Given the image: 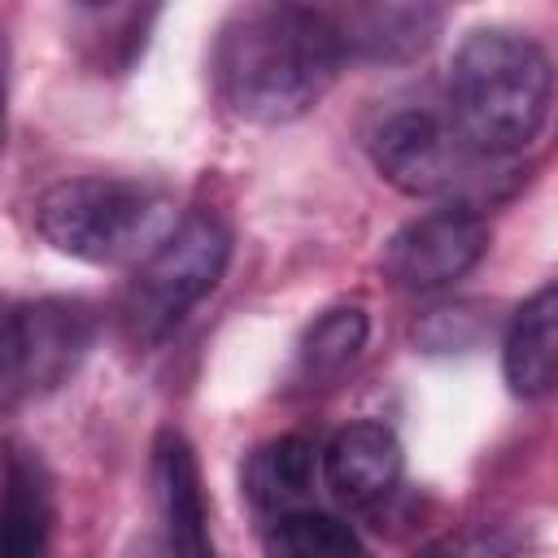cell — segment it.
I'll return each mask as SVG.
<instances>
[{
  "label": "cell",
  "instance_id": "6da1fadb",
  "mask_svg": "<svg viewBox=\"0 0 558 558\" xmlns=\"http://www.w3.org/2000/svg\"><path fill=\"white\" fill-rule=\"evenodd\" d=\"M344 52L327 9L244 4L227 17L214 48L222 100L244 122H292L323 100Z\"/></svg>",
  "mask_w": 558,
  "mask_h": 558
},
{
  "label": "cell",
  "instance_id": "4fadbf2b",
  "mask_svg": "<svg viewBox=\"0 0 558 558\" xmlns=\"http://www.w3.org/2000/svg\"><path fill=\"white\" fill-rule=\"evenodd\" d=\"M554 323H558V292L554 283L536 288L510 318L501 366L514 397H545L554 388Z\"/></svg>",
  "mask_w": 558,
  "mask_h": 558
},
{
  "label": "cell",
  "instance_id": "7c38bea8",
  "mask_svg": "<svg viewBox=\"0 0 558 558\" xmlns=\"http://www.w3.org/2000/svg\"><path fill=\"white\" fill-rule=\"evenodd\" d=\"M314 484H318V449L305 436H275L262 449H253L244 462V497L266 523L310 510Z\"/></svg>",
  "mask_w": 558,
  "mask_h": 558
},
{
  "label": "cell",
  "instance_id": "9c48e42d",
  "mask_svg": "<svg viewBox=\"0 0 558 558\" xmlns=\"http://www.w3.org/2000/svg\"><path fill=\"white\" fill-rule=\"evenodd\" d=\"M153 488H157V514L170 558H218L214 532H209V501L205 480L192 445L183 432L166 427L153 445Z\"/></svg>",
  "mask_w": 558,
  "mask_h": 558
},
{
  "label": "cell",
  "instance_id": "2e32d148",
  "mask_svg": "<svg viewBox=\"0 0 558 558\" xmlns=\"http://www.w3.org/2000/svg\"><path fill=\"white\" fill-rule=\"evenodd\" d=\"M510 554H514V536L497 523H480V527H458L436 536L414 558H510Z\"/></svg>",
  "mask_w": 558,
  "mask_h": 558
},
{
  "label": "cell",
  "instance_id": "e0dca14e",
  "mask_svg": "<svg viewBox=\"0 0 558 558\" xmlns=\"http://www.w3.org/2000/svg\"><path fill=\"white\" fill-rule=\"evenodd\" d=\"M0 144H4V44H0Z\"/></svg>",
  "mask_w": 558,
  "mask_h": 558
},
{
  "label": "cell",
  "instance_id": "8992f818",
  "mask_svg": "<svg viewBox=\"0 0 558 558\" xmlns=\"http://www.w3.org/2000/svg\"><path fill=\"white\" fill-rule=\"evenodd\" d=\"M371 157L375 170L410 196H449L466 187L484 166H493L475 157L449 126L445 109L432 105H401L379 118L371 131Z\"/></svg>",
  "mask_w": 558,
  "mask_h": 558
},
{
  "label": "cell",
  "instance_id": "5b68a950",
  "mask_svg": "<svg viewBox=\"0 0 558 558\" xmlns=\"http://www.w3.org/2000/svg\"><path fill=\"white\" fill-rule=\"evenodd\" d=\"M92 331L78 301H0V414L65 384L92 349Z\"/></svg>",
  "mask_w": 558,
  "mask_h": 558
},
{
  "label": "cell",
  "instance_id": "8fae6325",
  "mask_svg": "<svg viewBox=\"0 0 558 558\" xmlns=\"http://www.w3.org/2000/svg\"><path fill=\"white\" fill-rule=\"evenodd\" d=\"M344 61H405L423 52L440 26L432 4H353L327 13Z\"/></svg>",
  "mask_w": 558,
  "mask_h": 558
},
{
  "label": "cell",
  "instance_id": "9a60e30c",
  "mask_svg": "<svg viewBox=\"0 0 558 558\" xmlns=\"http://www.w3.org/2000/svg\"><path fill=\"white\" fill-rule=\"evenodd\" d=\"M366 331H371V323H366V314H362L357 305H336V310H327V314H323L318 323H310V331L301 336V375L314 379V384L340 379V375L357 362V353H362V344H366Z\"/></svg>",
  "mask_w": 558,
  "mask_h": 558
},
{
  "label": "cell",
  "instance_id": "7a4b0ae2",
  "mask_svg": "<svg viewBox=\"0 0 558 558\" xmlns=\"http://www.w3.org/2000/svg\"><path fill=\"white\" fill-rule=\"evenodd\" d=\"M549 96L554 70L545 48L532 35L488 26L471 31L449 61L445 118L475 157L506 161L541 135Z\"/></svg>",
  "mask_w": 558,
  "mask_h": 558
},
{
  "label": "cell",
  "instance_id": "3957f363",
  "mask_svg": "<svg viewBox=\"0 0 558 558\" xmlns=\"http://www.w3.org/2000/svg\"><path fill=\"white\" fill-rule=\"evenodd\" d=\"M170 201L153 183L83 174L61 179L35 201V231L65 257L78 262H126L157 244L170 227Z\"/></svg>",
  "mask_w": 558,
  "mask_h": 558
},
{
  "label": "cell",
  "instance_id": "5bb4252c",
  "mask_svg": "<svg viewBox=\"0 0 558 558\" xmlns=\"http://www.w3.org/2000/svg\"><path fill=\"white\" fill-rule=\"evenodd\" d=\"M266 558H371V554L344 519L310 506L266 527Z\"/></svg>",
  "mask_w": 558,
  "mask_h": 558
},
{
  "label": "cell",
  "instance_id": "277c9868",
  "mask_svg": "<svg viewBox=\"0 0 558 558\" xmlns=\"http://www.w3.org/2000/svg\"><path fill=\"white\" fill-rule=\"evenodd\" d=\"M231 262V231L214 214H187L179 227H170L144 266L131 279L126 292V331L135 340H161L170 327L187 318L192 305H201Z\"/></svg>",
  "mask_w": 558,
  "mask_h": 558
},
{
  "label": "cell",
  "instance_id": "52a82bcc",
  "mask_svg": "<svg viewBox=\"0 0 558 558\" xmlns=\"http://www.w3.org/2000/svg\"><path fill=\"white\" fill-rule=\"evenodd\" d=\"M488 253V218L475 205H440L418 214L384 244V279L401 292H436L462 279Z\"/></svg>",
  "mask_w": 558,
  "mask_h": 558
},
{
  "label": "cell",
  "instance_id": "30bf717a",
  "mask_svg": "<svg viewBox=\"0 0 558 558\" xmlns=\"http://www.w3.org/2000/svg\"><path fill=\"white\" fill-rule=\"evenodd\" d=\"M401 471H405L401 440L392 436V427L371 418L340 427L323 453L327 488L349 510H371L384 497H392L401 484Z\"/></svg>",
  "mask_w": 558,
  "mask_h": 558
},
{
  "label": "cell",
  "instance_id": "ba28073f",
  "mask_svg": "<svg viewBox=\"0 0 558 558\" xmlns=\"http://www.w3.org/2000/svg\"><path fill=\"white\" fill-rule=\"evenodd\" d=\"M57 488L44 453L9 436L0 440V558H52Z\"/></svg>",
  "mask_w": 558,
  "mask_h": 558
}]
</instances>
